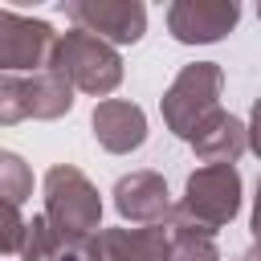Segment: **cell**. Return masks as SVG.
<instances>
[{
    "label": "cell",
    "mask_w": 261,
    "mask_h": 261,
    "mask_svg": "<svg viewBox=\"0 0 261 261\" xmlns=\"http://www.w3.org/2000/svg\"><path fill=\"white\" fill-rule=\"evenodd\" d=\"M245 151H249V122L237 118V114H228V110L212 114L200 126V135L192 139V155L204 167H216V163H232L237 167V159Z\"/></svg>",
    "instance_id": "8fae6325"
},
{
    "label": "cell",
    "mask_w": 261,
    "mask_h": 261,
    "mask_svg": "<svg viewBox=\"0 0 261 261\" xmlns=\"http://www.w3.org/2000/svg\"><path fill=\"white\" fill-rule=\"evenodd\" d=\"M24 228H29V216H20V208H4V253L8 257H20V241H24Z\"/></svg>",
    "instance_id": "e0dca14e"
},
{
    "label": "cell",
    "mask_w": 261,
    "mask_h": 261,
    "mask_svg": "<svg viewBox=\"0 0 261 261\" xmlns=\"http://www.w3.org/2000/svg\"><path fill=\"white\" fill-rule=\"evenodd\" d=\"M241 20L237 0H175L167 4V33L179 45H216Z\"/></svg>",
    "instance_id": "ba28073f"
},
{
    "label": "cell",
    "mask_w": 261,
    "mask_h": 261,
    "mask_svg": "<svg viewBox=\"0 0 261 261\" xmlns=\"http://www.w3.org/2000/svg\"><path fill=\"white\" fill-rule=\"evenodd\" d=\"M167 261H220L216 237L204 232V228H192V224H171Z\"/></svg>",
    "instance_id": "4fadbf2b"
},
{
    "label": "cell",
    "mask_w": 261,
    "mask_h": 261,
    "mask_svg": "<svg viewBox=\"0 0 261 261\" xmlns=\"http://www.w3.org/2000/svg\"><path fill=\"white\" fill-rule=\"evenodd\" d=\"M241 261H261V241H253V249H245Z\"/></svg>",
    "instance_id": "ffe728a7"
},
{
    "label": "cell",
    "mask_w": 261,
    "mask_h": 261,
    "mask_svg": "<svg viewBox=\"0 0 261 261\" xmlns=\"http://www.w3.org/2000/svg\"><path fill=\"white\" fill-rule=\"evenodd\" d=\"M61 249V232L49 224V216H29L24 241H20V261H53Z\"/></svg>",
    "instance_id": "9a60e30c"
},
{
    "label": "cell",
    "mask_w": 261,
    "mask_h": 261,
    "mask_svg": "<svg viewBox=\"0 0 261 261\" xmlns=\"http://www.w3.org/2000/svg\"><path fill=\"white\" fill-rule=\"evenodd\" d=\"M45 216L61 237H98L102 232V196L94 179L73 163H53L41 179Z\"/></svg>",
    "instance_id": "3957f363"
},
{
    "label": "cell",
    "mask_w": 261,
    "mask_h": 261,
    "mask_svg": "<svg viewBox=\"0 0 261 261\" xmlns=\"http://www.w3.org/2000/svg\"><path fill=\"white\" fill-rule=\"evenodd\" d=\"M57 41H61V33L49 20L0 8V69L4 73H41V69H53Z\"/></svg>",
    "instance_id": "8992f818"
},
{
    "label": "cell",
    "mask_w": 261,
    "mask_h": 261,
    "mask_svg": "<svg viewBox=\"0 0 261 261\" xmlns=\"http://www.w3.org/2000/svg\"><path fill=\"white\" fill-rule=\"evenodd\" d=\"M220 90H224V69L216 61H192V65H184L171 77V86L163 90V98H159V114H163L167 130L175 139L192 143L200 135V126L212 114L224 110L220 106Z\"/></svg>",
    "instance_id": "6da1fadb"
},
{
    "label": "cell",
    "mask_w": 261,
    "mask_h": 261,
    "mask_svg": "<svg viewBox=\"0 0 261 261\" xmlns=\"http://www.w3.org/2000/svg\"><path fill=\"white\" fill-rule=\"evenodd\" d=\"M73 110V82L61 69L41 73H0V122L16 126L24 118L57 122Z\"/></svg>",
    "instance_id": "277c9868"
},
{
    "label": "cell",
    "mask_w": 261,
    "mask_h": 261,
    "mask_svg": "<svg viewBox=\"0 0 261 261\" xmlns=\"http://www.w3.org/2000/svg\"><path fill=\"white\" fill-rule=\"evenodd\" d=\"M110 196H114V208L126 224H171V216H175V200L167 192V179L151 167L118 175Z\"/></svg>",
    "instance_id": "9c48e42d"
},
{
    "label": "cell",
    "mask_w": 261,
    "mask_h": 261,
    "mask_svg": "<svg viewBox=\"0 0 261 261\" xmlns=\"http://www.w3.org/2000/svg\"><path fill=\"white\" fill-rule=\"evenodd\" d=\"M65 20L73 29H86L102 41L118 45H139L147 33V8L143 0H65Z\"/></svg>",
    "instance_id": "52a82bcc"
},
{
    "label": "cell",
    "mask_w": 261,
    "mask_h": 261,
    "mask_svg": "<svg viewBox=\"0 0 261 261\" xmlns=\"http://www.w3.org/2000/svg\"><path fill=\"white\" fill-rule=\"evenodd\" d=\"M257 16H261V4H257Z\"/></svg>",
    "instance_id": "44dd1931"
},
{
    "label": "cell",
    "mask_w": 261,
    "mask_h": 261,
    "mask_svg": "<svg viewBox=\"0 0 261 261\" xmlns=\"http://www.w3.org/2000/svg\"><path fill=\"white\" fill-rule=\"evenodd\" d=\"M53 69H61L73 82V90H82L90 98H102V102H106V94H114L122 86V53L110 41H102L86 29L61 33Z\"/></svg>",
    "instance_id": "5b68a950"
},
{
    "label": "cell",
    "mask_w": 261,
    "mask_h": 261,
    "mask_svg": "<svg viewBox=\"0 0 261 261\" xmlns=\"http://www.w3.org/2000/svg\"><path fill=\"white\" fill-rule=\"evenodd\" d=\"M249 232H253V241H261V175H257V196H253V216H249Z\"/></svg>",
    "instance_id": "d6986e66"
},
{
    "label": "cell",
    "mask_w": 261,
    "mask_h": 261,
    "mask_svg": "<svg viewBox=\"0 0 261 261\" xmlns=\"http://www.w3.org/2000/svg\"><path fill=\"white\" fill-rule=\"evenodd\" d=\"M249 151L261 159V98H257L253 110H249Z\"/></svg>",
    "instance_id": "ac0fdd59"
},
{
    "label": "cell",
    "mask_w": 261,
    "mask_h": 261,
    "mask_svg": "<svg viewBox=\"0 0 261 261\" xmlns=\"http://www.w3.org/2000/svg\"><path fill=\"white\" fill-rule=\"evenodd\" d=\"M53 261H106L102 232L98 237H61V249H57Z\"/></svg>",
    "instance_id": "2e32d148"
},
{
    "label": "cell",
    "mask_w": 261,
    "mask_h": 261,
    "mask_svg": "<svg viewBox=\"0 0 261 261\" xmlns=\"http://www.w3.org/2000/svg\"><path fill=\"white\" fill-rule=\"evenodd\" d=\"M241 171L232 163H216V167H196L184 184V196L175 204V216L171 224H192V228H204V232H220L237 220L241 212Z\"/></svg>",
    "instance_id": "7a4b0ae2"
},
{
    "label": "cell",
    "mask_w": 261,
    "mask_h": 261,
    "mask_svg": "<svg viewBox=\"0 0 261 261\" xmlns=\"http://www.w3.org/2000/svg\"><path fill=\"white\" fill-rule=\"evenodd\" d=\"M0 196L4 208H20L33 196V167L16 151H0Z\"/></svg>",
    "instance_id": "5bb4252c"
},
{
    "label": "cell",
    "mask_w": 261,
    "mask_h": 261,
    "mask_svg": "<svg viewBox=\"0 0 261 261\" xmlns=\"http://www.w3.org/2000/svg\"><path fill=\"white\" fill-rule=\"evenodd\" d=\"M90 126H94V139L102 151L110 155H130L147 143V114L139 102H126V98H106L94 106L90 114Z\"/></svg>",
    "instance_id": "30bf717a"
},
{
    "label": "cell",
    "mask_w": 261,
    "mask_h": 261,
    "mask_svg": "<svg viewBox=\"0 0 261 261\" xmlns=\"http://www.w3.org/2000/svg\"><path fill=\"white\" fill-rule=\"evenodd\" d=\"M171 249V224H114L102 228V253L106 261H167Z\"/></svg>",
    "instance_id": "7c38bea8"
}]
</instances>
